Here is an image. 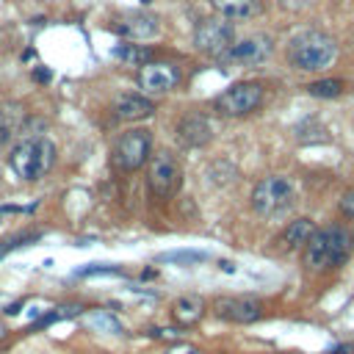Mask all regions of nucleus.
<instances>
[{
	"mask_svg": "<svg viewBox=\"0 0 354 354\" xmlns=\"http://www.w3.org/2000/svg\"><path fill=\"white\" fill-rule=\"evenodd\" d=\"M354 249V232L343 224H332L324 230H315L304 246V266L310 271L337 268L348 260Z\"/></svg>",
	"mask_w": 354,
	"mask_h": 354,
	"instance_id": "1",
	"label": "nucleus"
},
{
	"mask_svg": "<svg viewBox=\"0 0 354 354\" xmlns=\"http://www.w3.org/2000/svg\"><path fill=\"white\" fill-rule=\"evenodd\" d=\"M8 163H11V171L19 180L36 183V180H41L53 169V163H55V144L44 133L22 130L19 144L8 155Z\"/></svg>",
	"mask_w": 354,
	"mask_h": 354,
	"instance_id": "2",
	"label": "nucleus"
},
{
	"mask_svg": "<svg viewBox=\"0 0 354 354\" xmlns=\"http://www.w3.org/2000/svg\"><path fill=\"white\" fill-rule=\"evenodd\" d=\"M335 55H337L335 39L321 30H304L293 36L288 44V64L299 72H321L335 61Z\"/></svg>",
	"mask_w": 354,
	"mask_h": 354,
	"instance_id": "3",
	"label": "nucleus"
},
{
	"mask_svg": "<svg viewBox=\"0 0 354 354\" xmlns=\"http://www.w3.org/2000/svg\"><path fill=\"white\" fill-rule=\"evenodd\" d=\"M293 205V183L288 177L271 174L252 188V207L257 216H279Z\"/></svg>",
	"mask_w": 354,
	"mask_h": 354,
	"instance_id": "4",
	"label": "nucleus"
},
{
	"mask_svg": "<svg viewBox=\"0 0 354 354\" xmlns=\"http://www.w3.org/2000/svg\"><path fill=\"white\" fill-rule=\"evenodd\" d=\"M152 155V136L144 127H133L122 133L113 144V163L122 171H136L141 169Z\"/></svg>",
	"mask_w": 354,
	"mask_h": 354,
	"instance_id": "5",
	"label": "nucleus"
},
{
	"mask_svg": "<svg viewBox=\"0 0 354 354\" xmlns=\"http://www.w3.org/2000/svg\"><path fill=\"white\" fill-rule=\"evenodd\" d=\"M147 183H149V191L158 199H169V196H174L180 191V185H183V169H180L177 158L169 149H160V152H155L149 158Z\"/></svg>",
	"mask_w": 354,
	"mask_h": 354,
	"instance_id": "6",
	"label": "nucleus"
},
{
	"mask_svg": "<svg viewBox=\"0 0 354 354\" xmlns=\"http://www.w3.org/2000/svg\"><path fill=\"white\" fill-rule=\"evenodd\" d=\"M260 102H263V86L254 80H241V83H232L230 88H224L213 100V108L224 116H246L254 108H260Z\"/></svg>",
	"mask_w": 354,
	"mask_h": 354,
	"instance_id": "7",
	"label": "nucleus"
},
{
	"mask_svg": "<svg viewBox=\"0 0 354 354\" xmlns=\"http://www.w3.org/2000/svg\"><path fill=\"white\" fill-rule=\"evenodd\" d=\"M232 22H227L224 17H213V19H202L194 28V47L205 55H221L230 44H232Z\"/></svg>",
	"mask_w": 354,
	"mask_h": 354,
	"instance_id": "8",
	"label": "nucleus"
},
{
	"mask_svg": "<svg viewBox=\"0 0 354 354\" xmlns=\"http://www.w3.org/2000/svg\"><path fill=\"white\" fill-rule=\"evenodd\" d=\"M271 50H274V39L266 33H254V36H246L241 41H232L218 55V61L235 64V66H252V64H263L271 55Z\"/></svg>",
	"mask_w": 354,
	"mask_h": 354,
	"instance_id": "9",
	"label": "nucleus"
},
{
	"mask_svg": "<svg viewBox=\"0 0 354 354\" xmlns=\"http://www.w3.org/2000/svg\"><path fill=\"white\" fill-rule=\"evenodd\" d=\"M180 66L171 64V61H147L141 69H138V86L144 94L149 97H160V94H169L177 83H180Z\"/></svg>",
	"mask_w": 354,
	"mask_h": 354,
	"instance_id": "10",
	"label": "nucleus"
},
{
	"mask_svg": "<svg viewBox=\"0 0 354 354\" xmlns=\"http://www.w3.org/2000/svg\"><path fill=\"white\" fill-rule=\"evenodd\" d=\"M213 310L218 318L232 324H254L263 318V301L252 296H218L213 301Z\"/></svg>",
	"mask_w": 354,
	"mask_h": 354,
	"instance_id": "11",
	"label": "nucleus"
},
{
	"mask_svg": "<svg viewBox=\"0 0 354 354\" xmlns=\"http://www.w3.org/2000/svg\"><path fill=\"white\" fill-rule=\"evenodd\" d=\"M111 30L130 39V41H138V39H152L158 30H160V19L152 17V14H127V17H119L111 22Z\"/></svg>",
	"mask_w": 354,
	"mask_h": 354,
	"instance_id": "12",
	"label": "nucleus"
},
{
	"mask_svg": "<svg viewBox=\"0 0 354 354\" xmlns=\"http://www.w3.org/2000/svg\"><path fill=\"white\" fill-rule=\"evenodd\" d=\"M25 122H28V113L22 102H0V152L17 136H22Z\"/></svg>",
	"mask_w": 354,
	"mask_h": 354,
	"instance_id": "13",
	"label": "nucleus"
},
{
	"mask_svg": "<svg viewBox=\"0 0 354 354\" xmlns=\"http://www.w3.org/2000/svg\"><path fill=\"white\" fill-rule=\"evenodd\" d=\"M177 138L185 144V147H205L210 138H213V127L205 116L199 113H188L177 122Z\"/></svg>",
	"mask_w": 354,
	"mask_h": 354,
	"instance_id": "14",
	"label": "nucleus"
},
{
	"mask_svg": "<svg viewBox=\"0 0 354 354\" xmlns=\"http://www.w3.org/2000/svg\"><path fill=\"white\" fill-rule=\"evenodd\" d=\"M113 111L124 122H138V119H149L155 113V102L144 94H122V97H116Z\"/></svg>",
	"mask_w": 354,
	"mask_h": 354,
	"instance_id": "15",
	"label": "nucleus"
},
{
	"mask_svg": "<svg viewBox=\"0 0 354 354\" xmlns=\"http://www.w3.org/2000/svg\"><path fill=\"white\" fill-rule=\"evenodd\" d=\"M171 315H174L177 326H194V324H199L202 315H205V301H202V296H196V293L180 296V299L174 301V307H171Z\"/></svg>",
	"mask_w": 354,
	"mask_h": 354,
	"instance_id": "16",
	"label": "nucleus"
},
{
	"mask_svg": "<svg viewBox=\"0 0 354 354\" xmlns=\"http://www.w3.org/2000/svg\"><path fill=\"white\" fill-rule=\"evenodd\" d=\"M313 232H315V224H313V218H296V221H290V224L282 230V235H279V246H282L285 252H296V249H304Z\"/></svg>",
	"mask_w": 354,
	"mask_h": 354,
	"instance_id": "17",
	"label": "nucleus"
},
{
	"mask_svg": "<svg viewBox=\"0 0 354 354\" xmlns=\"http://www.w3.org/2000/svg\"><path fill=\"white\" fill-rule=\"evenodd\" d=\"M224 19H254L263 11L260 0H210Z\"/></svg>",
	"mask_w": 354,
	"mask_h": 354,
	"instance_id": "18",
	"label": "nucleus"
},
{
	"mask_svg": "<svg viewBox=\"0 0 354 354\" xmlns=\"http://www.w3.org/2000/svg\"><path fill=\"white\" fill-rule=\"evenodd\" d=\"M113 58H116L119 64H124V66H144L147 58H149V50L141 47V44L127 41V44H119V47L113 50Z\"/></svg>",
	"mask_w": 354,
	"mask_h": 354,
	"instance_id": "19",
	"label": "nucleus"
},
{
	"mask_svg": "<svg viewBox=\"0 0 354 354\" xmlns=\"http://www.w3.org/2000/svg\"><path fill=\"white\" fill-rule=\"evenodd\" d=\"M307 94H310V97H321V100L340 97V94H343V80H340V77H324V80H313V83L307 86Z\"/></svg>",
	"mask_w": 354,
	"mask_h": 354,
	"instance_id": "20",
	"label": "nucleus"
},
{
	"mask_svg": "<svg viewBox=\"0 0 354 354\" xmlns=\"http://www.w3.org/2000/svg\"><path fill=\"white\" fill-rule=\"evenodd\" d=\"M88 326L97 329V332H105V335H119L122 332V324L108 313V310H97L88 315Z\"/></svg>",
	"mask_w": 354,
	"mask_h": 354,
	"instance_id": "21",
	"label": "nucleus"
},
{
	"mask_svg": "<svg viewBox=\"0 0 354 354\" xmlns=\"http://www.w3.org/2000/svg\"><path fill=\"white\" fill-rule=\"evenodd\" d=\"M75 313H77V307H55V310H50V313H41V315L30 324V329L50 326V324H55V321H61V318H69V315H75Z\"/></svg>",
	"mask_w": 354,
	"mask_h": 354,
	"instance_id": "22",
	"label": "nucleus"
},
{
	"mask_svg": "<svg viewBox=\"0 0 354 354\" xmlns=\"http://www.w3.org/2000/svg\"><path fill=\"white\" fill-rule=\"evenodd\" d=\"M94 274H122V268L111 263H91V266L77 268V277H94Z\"/></svg>",
	"mask_w": 354,
	"mask_h": 354,
	"instance_id": "23",
	"label": "nucleus"
},
{
	"mask_svg": "<svg viewBox=\"0 0 354 354\" xmlns=\"http://www.w3.org/2000/svg\"><path fill=\"white\" fill-rule=\"evenodd\" d=\"M160 260H174V263H199L205 260V252H166Z\"/></svg>",
	"mask_w": 354,
	"mask_h": 354,
	"instance_id": "24",
	"label": "nucleus"
},
{
	"mask_svg": "<svg viewBox=\"0 0 354 354\" xmlns=\"http://www.w3.org/2000/svg\"><path fill=\"white\" fill-rule=\"evenodd\" d=\"M340 213H343L348 221H354V188H348V191L343 194V199H340Z\"/></svg>",
	"mask_w": 354,
	"mask_h": 354,
	"instance_id": "25",
	"label": "nucleus"
},
{
	"mask_svg": "<svg viewBox=\"0 0 354 354\" xmlns=\"http://www.w3.org/2000/svg\"><path fill=\"white\" fill-rule=\"evenodd\" d=\"M33 207H36V205H28V207H17V205H3V207H0V218H3V216H8V213H30Z\"/></svg>",
	"mask_w": 354,
	"mask_h": 354,
	"instance_id": "26",
	"label": "nucleus"
},
{
	"mask_svg": "<svg viewBox=\"0 0 354 354\" xmlns=\"http://www.w3.org/2000/svg\"><path fill=\"white\" fill-rule=\"evenodd\" d=\"M169 354H202L199 348H194V346H174Z\"/></svg>",
	"mask_w": 354,
	"mask_h": 354,
	"instance_id": "27",
	"label": "nucleus"
},
{
	"mask_svg": "<svg viewBox=\"0 0 354 354\" xmlns=\"http://www.w3.org/2000/svg\"><path fill=\"white\" fill-rule=\"evenodd\" d=\"M33 77H36L39 83H47L53 75H50V69H36V72H33Z\"/></svg>",
	"mask_w": 354,
	"mask_h": 354,
	"instance_id": "28",
	"label": "nucleus"
},
{
	"mask_svg": "<svg viewBox=\"0 0 354 354\" xmlns=\"http://www.w3.org/2000/svg\"><path fill=\"white\" fill-rule=\"evenodd\" d=\"M19 307H22V301H14V304H11L6 313H8V315H17V313H19Z\"/></svg>",
	"mask_w": 354,
	"mask_h": 354,
	"instance_id": "29",
	"label": "nucleus"
},
{
	"mask_svg": "<svg viewBox=\"0 0 354 354\" xmlns=\"http://www.w3.org/2000/svg\"><path fill=\"white\" fill-rule=\"evenodd\" d=\"M3 335H6V329H3V324H0V337H3Z\"/></svg>",
	"mask_w": 354,
	"mask_h": 354,
	"instance_id": "30",
	"label": "nucleus"
},
{
	"mask_svg": "<svg viewBox=\"0 0 354 354\" xmlns=\"http://www.w3.org/2000/svg\"><path fill=\"white\" fill-rule=\"evenodd\" d=\"M138 3H144V6H147V3H152V0H138Z\"/></svg>",
	"mask_w": 354,
	"mask_h": 354,
	"instance_id": "31",
	"label": "nucleus"
}]
</instances>
